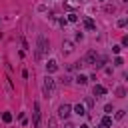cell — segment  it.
Wrapping results in <instances>:
<instances>
[{"label": "cell", "mask_w": 128, "mask_h": 128, "mask_svg": "<svg viewBox=\"0 0 128 128\" xmlns=\"http://www.w3.org/2000/svg\"><path fill=\"white\" fill-rule=\"evenodd\" d=\"M70 110H72V106L70 104H60V108H58V118H68L70 116Z\"/></svg>", "instance_id": "277c9868"}, {"label": "cell", "mask_w": 128, "mask_h": 128, "mask_svg": "<svg viewBox=\"0 0 128 128\" xmlns=\"http://www.w3.org/2000/svg\"><path fill=\"white\" fill-rule=\"evenodd\" d=\"M122 118H124V110H118L116 112V120H122Z\"/></svg>", "instance_id": "d6986e66"}, {"label": "cell", "mask_w": 128, "mask_h": 128, "mask_svg": "<svg viewBox=\"0 0 128 128\" xmlns=\"http://www.w3.org/2000/svg\"><path fill=\"white\" fill-rule=\"evenodd\" d=\"M42 94H44V98H54V94H56V80L48 74L44 76V82H42Z\"/></svg>", "instance_id": "7a4b0ae2"}, {"label": "cell", "mask_w": 128, "mask_h": 128, "mask_svg": "<svg viewBox=\"0 0 128 128\" xmlns=\"http://www.w3.org/2000/svg\"><path fill=\"white\" fill-rule=\"evenodd\" d=\"M64 128H76V126H74L72 122H66V124H64Z\"/></svg>", "instance_id": "ffe728a7"}, {"label": "cell", "mask_w": 128, "mask_h": 128, "mask_svg": "<svg viewBox=\"0 0 128 128\" xmlns=\"http://www.w3.org/2000/svg\"><path fill=\"white\" fill-rule=\"evenodd\" d=\"M74 112H76L78 116H84V114H86V106H84V104H76V106H74Z\"/></svg>", "instance_id": "30bf717a"}, {"label": "cell", "mask_w": 128, "mask_h": 128, "mask_svg": "<svg viewBox=\"0 0 128 128\" xmlns=\"http://www.w3.org/2000/svg\"><path fill=\"white\" fill-rule=\"evenodd\" d=\"M102 126H104V128L112 126V118H110V116H104V118H102Z\"/></svg>", "instance_id": "5bb4252c"}, {"label": "cell", "mask_w": 128, "mask_h": 128, "mask_svg": "<svg viewBox=\"0 0 128 128\" xmlns=\"http://www.w3.org/2000/svg\"><path fill=\"white\" fill-rule=\"evenodd\" d=\"M104 62H106V58L98 56V58H96V62H94V68H102V66H104Z\"/></svg>", "instance_id": "7c38bea8"}, {"label": "cell", "mask_w": 128, "mask_h": 128, "mask_svg": "<svg viewBox=\"0 0 128 128\" xmlns=\"http://www.w3.org/2000/svg\"><path fill=\"white\" fill-rule=\"evenodd\" d=\"M116 96H118V98H124V96H126V88H124V86H118V88H116Z\"/></svg>", "instance_id": "4fadbf2b"}, {"label": "cell", "mask_w": 128, "mask_h": 128, "mask_svg": "<svg viewBox=\"0 0 128 128\" xmlns=\"http://www.w3.org/2000/svg\"><path fill=\"white\" fill-rule=\"evenodd\" d=\"M32 116H34V128H40V104H38V102H34V112H32Z\"/></svg>", "instance_id": "5b68a950"}, {"label": "cell", "mask_w": 128, "mask_h": 128, "mask_svg": "<svg viewBox=\"0 0 128 128\" xmlns=\"http://www.w3.org/2000/svg\"><path fill=\"white\" fill-rule=\"evenodd\" d=\"M76 20H78V16H76L74 12H70V14H68V22H76Z\"/></svg>", "instance_id": "e0dca14e"}, {"label": "cell", "mask_w": 128, "mask_h": 128, "mask_svg": "<svg viewBox=\"0 0 128 128\" xmlns=\"http://www.w3.org/2000/svg\"><path fill=\"white\" fill-rule=\"evenodd\" d=\"M80 128H90V126H88V124H82V126H80Z\"/></svg>", "instance_id": "7402d4cb"}, {"label": "cell", "mask_w": 128, "mask_h": 128, "mask_svg": "<svg viewBox=\"0 0 128 128\" xmlns=\"http://www.w3.org/2000/svg\"><path fill=\"white\" fill-rule=\"evenodd\" d=\"M62 52H64V54H70V52H74V42H70V40H64V42H62Z\"/></svg>", "instance_id": "8992f818"}, {"label": "cell", "mask_w": 128, "mask_h": 128, "mask_svg": "<svg viewBox=\"0 0 128 128\" xmlns=\"http://www.w3.org/2000/svg\"><path fill=\"white\" fill-rule=\"evenodd\" d=\"M96 58H98V54H96V50H88V54L82 58V62H84V66H94V62H96Z\"/></svg>", "instance_id": "3957f363"}, {"label": "cell", "mask_w": 128, "mask_h": 128, "mask_svg": "<svg viewBox=\"0 0 128 128\" xmlns=\"http://www.w3.org/2000/svg\"><path fill=\"white\" fill-rule=\"evenodd\" d=\"M48 128H58V120L52 116V118H48Z\"/></svg>", "instance_id": "9a60e30c"}, {"label": "cell", "mask_w": 128, "mask_h": 128, "mask_svg": "<svg viewBox=\"0 0 128 128\" xmlns=\"http://www.w3.org/2000/svg\"><path fill=\"white\" fill-rule=\"evenodd\" d=\"M2 118H4V122H10V120H12V114H10V112H4Z\"/></svg>", "instance_id": "ac0fdd59"}, {"label": "cell", "mask_w": 128, "mask_h": 128, "mask_svg": "<svg viewBox=\"0 0 128 128\" xmlns=\"http://www.w3.org/2000/svg\"><path fill=\"white\" fill-rule=\"evenodd\" d=\"M84 106H88L90 110L94 108V98H86V102H84Z\"/></svg>", "instance_id": "2e32d148"}, {"label": "cell", "mask_w": 128, "mask_h": 128, "mask_svg": "<svg viewBox=\"0 0 128 128\" xmlns=\"http://www.w3.org/2000/svg\"><path fill=\"white\" fill-rule=\"evenodd\" d=\"M76 82H78L80 86H86V84H88V78H86L84 74H78V76H76Z\"/></svg>", "instance_id": "8fae6325"}, {"label": "cell", "mask_w": 128, "mask_h": 128, "mask_svg": "<svg viewBox=\"0 0 128 128\" xmlns=\"http://www.w3.org/2000/svg\"><path fill=\"white\" fill-rule=\"evenodd\" d=\"M48 50H50V42L46 40L44 34H40V36H38V42H36V50H34L36 62H40V60L44 58V54H48Z\"/></svg>", "instance_id": "6da1fadb"}, {"label": "cell", "mask_w": 128, "mask_h": 128, "mask_svg": "<svg viewBox=\"0 0 128 128\" xmlns=\"http://www.w3.org/2000/svg\"><path fill=\"white\" fill-rule=\"evenodd\" d=\"M126 2H128V0H126Z\"/></svg>", "instance_id": "603a6c76"}, {"label": "cell", "mask_w": 128, "mask_h": 128, "mask_svg": "<svg viewBox=\"0 0 128 128\" xmlns=\"http://www.w3.org/2000/svg\"><path fill=\"white\" fill-rule=\"evenodd\" d=\"M122 44H124V46H128V36H124V38H122Z\"/></svg>", "instance_id": "44dd1931"}, {"label": "cell", "mask_w": 128, "mask_h": 128, "mask_svg": "<svg viewBox=\"0 0 128 128\" xmlns=\"http://www.w3.org/2000/svg\"><path fill=\"white\" fill-rule=\"evenodd\" d=\"M92 92H94V96H104V94H106V88H104V86H100V84H96Z\"/></svg>", "instance_id": "ba28073f"}, {"label": "cell", "mask_w": 128, "mask_h": 128, "mask_svg": "<svg viewBox=\"0 0 128 128\" xmlns=\"http://www.w3.org/2000/svg\"><path fill=\"white\" fill-rule=\"evenodd\" d=\"M84 28H86V30H94V28H96L94 20H92V18H84Z\"/></svg>", "instance_id": "9c48e42d"}, {"label": "cell", "mask_w": 128, "mask_h": 128, "mask_svg": "<svg viewBox=\"0 0 128 128\" xmlns=\"http://www.w3.org/2000/svg\"><path fill=\"white\" fill-rule=\"evenodd\" d=\"M56 70H58L56 60H48V64H46V72H56Z\"/></svg>", "instance_id": "52a82bcc"}]
</instances>
